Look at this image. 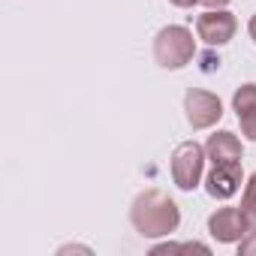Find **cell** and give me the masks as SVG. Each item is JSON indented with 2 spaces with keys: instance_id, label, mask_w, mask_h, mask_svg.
<instances>
[{
  "instance_id": "cell-14",
  "label": "cell",
  "mask_w": 256,
  "mask_h": 256,
  "mask_svg": "<svg viewBox=\"0 0 256 256\" xmlns=\"http://www.w3.org/2000/svg\"><path fill=\"white\" fill-rule=\"evenodd\" d=\"M172 6H178V10H190V6H196L199 0H169Z\"/></svg>"
},
{
  "instance_id": "cell-12",
  "label": "cell",
  "mask_w": 256,
  "mask_h": 256,
  "mask_svg": "<svg viewBox=\"0 0 256 256\" xmlns=\"http://www.w3.org/2000/svg\"><path fill=\"white\" fill-rule=\"evenodd\" d=\"M238 256H256V232H247L238 241Z\"/></svg>"
},
{
  "instance_id": "cell-1",
  "label": "cell",
  "mask_w": 256,
  "mask_h": 256,
  "mask_svg": "<svg viewBox=\"0 0 256 256\" xmlns=\"http://www.w3.org/2000/svg\"><path fill=\"white\" fill-rule=\"evenodd\" d=\"M130 220H133V229L142 238H166L181 226V208L172 196L151 187V190H142L133 199Z\"/></svg>"
},
{
  "instance_id": "cell-13",
  "label": "cell",
  "mask_w": 256,
  "mask_h": 256,
  "mask_svg": "<svg viewBox=\"0 0 256 256\" xmlns=\"http://www.w3.org/2000/svg\"><path fill=\"white\" fill-rule=\"evenodd\" d=\"M199 4H202L205 10H226L229 0H199Z\"/></svg>"
},
{
  "instance_id": "cell-4",
  "label": "cell",
  "mask_w": 256,
  "mask_h": 256,
  "mask_svg": "<svg viewBox=\"0 0 256 256\" xmlns=\"http://www.w3.org/2000/svg\"><path fill=\"white\" fill-rule=\"evenodd\" d=\"M184 114H187V124L193 130H208V126H214L223 118V102L211 90L190 88L184 94Z\"/></svg>"
},
{
  "instance_id": "cell-3",
  "label": "cell",
  "mask_w": 256,
  "mask_h": 256,
  "mask_svg": "<svg viewBox=\"0 0 256 256\" xmlns=\"http://www.w3.org/2000/svg\"><path fill=\"white\" fill-rule=\"evenodd\" d=\"M205 160H208V154H205V148L199 142H193V139L190 142H181L172 151V181H175V187L184 190V193L196 190L202 184Z\"/></svg>"
},
{
  "instance_id": "cell-9",
  "label": "cell",
  "mask_w": 256,
  "mask_h": 256,
  "mask_svg": "<svg viewBox=\"0 0 256 256\" xmlns=\"http://www.w3.org/2000/svg\"><path fill=\"white\" fill-rule=\"evenodd\" d=\"M241 214L247 220V229L256 232V172L247 178L244 184V196H241Z\"/></svg>"
},
{
  "instance_id": "cell-2",
  "label": "cell",
  "mask_w": 256,
  "mask_h": 256,
  "mask_svg": "<svg viewBox=\"0 0 256 256\" xmlns=\"http://www.w3.org/2000/svg\"><path fill=\"white\" fill-rule=\"evenodd\" d=\"M196 58V40L184 24H169L154 36V60L163 70H184Z\"/></svg>"
},
{
  "instance_id": "cell-5",
  "label": "cell",
  "mask_w": 256,
  "mask_h": 256,
  "mask_svg": "<svg viewBox=\"0 0 256 256\" xmlns=\"http://www.w3.org/2000/svg\"><path fill=\"white\" fill-rule=\"evenodd\" d=\"M235 30H238V18L229 10H205L196 18V36L211 48H220V46L232 42Z\"/></svg>"
},
{
  "instance_id": "cell-11",
  "label": "cell",
  "mask_w": 256,
  "mask_h": 256,
  "mask_svg": "<svg viewBox=\"0 0 256 256\" xmlns=\"http://www.w3.org/2000/svg\"><path fill=\"white\" fill-rule=\"evenodd\" d=\"M238 124H241V133H244L250 142H256V112L241 114V118H238Z\"/></svg>"
},
{
  "instance_id": "cell-10",
  "label": "cell",
  "mask_w": 256,
  "mask_h": 256,
  "mask_svg": "<svg viewBox=\"0 0 256 256\" xmlns=\"http://www.w3.org/2000/svg\"><path fill=\"white\" fill-rule=\"evenodd\" d=\"M232 108H235L238 118L247 114V112H256V84H253V82L241 84V88L232 94Z\"/></svg>"
},
{
  "instance_id": "cell-7",
  "label": "cell",
  "mask_w": 256,
  "mask_h": 256,
  "mask_svg": "<svg viewBox=\"0 0 256 256\" xmlns=\"http://www.w3.org/2000/svg\"><path fill=\"white\" fill-rule=\"evenodd\" d=\"M244 172L241 163H214L211 172L205 175V193L211 199H232L241 190Z\"/></svg>"
},
{
  "instance_id": "cell-6",
  "label": "cell",
  "mask_w": 256,
  "mask_h": 256,
  "mask_svg": "<svg viewBox=\"0 0 256 256\" xmlns=\"http://www.w3.org/2000/svg\"><path fill=\"white\" fill-rule=\"evenodd\" d=\"M247 232L250 229H247V220H244L241 208L226 205V208H217L208 217V235L214 241H220V244H238Z\"/></svg>"
},
{
  "instance_id": "cell-8",
  "label": "cell",
  "mask_w": 256,
  "mask_h": 256,
  "mask_svg": "<svg viewBox=\"0 0 256 256\" xmlns=\"http://www.w3.org/2000/svg\"><path fill=\"white\" fill-rule=\"evenodd\" d=\"M205 154H208L211 163H241L244 148H241V139H238L235 133H229V130H217L214 136H208V142H205Z\"/></svg>"
},
{
  "instance_id": "cell-15",
  "label": "cell",
  "mask_w": 256,
  "mask_h": 256,
  "mask_svg": "<svg viewBox=\"0 0 256 256\" xmlns=\"http://www.w3.org/2000/svg\"><path fill=\"white\" fill-rule=\"evenodd\" d=\"M247 34H250V40H253V42H256V16H253V18H250V24H247Z\"/></svg>"
}]
</instances>
